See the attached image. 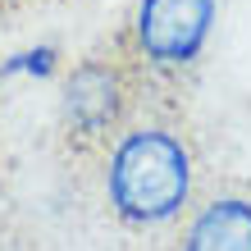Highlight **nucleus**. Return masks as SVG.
<instances>
[{
	"mask_svg": "<svg viewBox=\"0 0 251 251\" xmlns=\"http://www.w3.org/2000/svg\"><path fill=\"white\" fill-rule=\"evenodd\" d=\"M110 205L124 224H165L192 197V155L169 128H132L114 142L105 169Z\"/></svg>",
	"mask_w": 251,
	"mask_h": 251,
	"instance_id": "1",
	"label": "nucleus"
},
{
	"mask_svg": "<svg viewBox=\"0 0 251 251\" xmlns=\"http://www.w3.org/2000/svg\"><path fill=\"white\" fill-rule=\"evenodd\" d=\"M50 73L55 69V46H37V50H23V55H14L9 64H0V78H9V73Z\"/></svg>",
	"mask_w": 251,
	"mask_h": 251,
	"instance_id": "5",
	"label": "nucleus"
},
{
	"mask_svg": "<svg viewBox=\"0 0 251 251\" xmlns=\"http://www.w3.org/2000/svg\"><path fill=\"white\" fill-rule=\"evenodd\" d=\"M215 23V0H142L132 41L137 60L155 69H183L201 55Z\"/></svg>",
	"mask_w": 251,
	"mask_h": 251,
	"instance_id": "3",
	"label": "nucleus"
},
{
	"mask_svg": "<svg viewBox=\"0 0 251 251\" xmlns=\"http://www.w3.org/2000/svg\"><path fill=\"white\" fill-rule=\"evenodd\" d=\"M178 251H251V201L215 197L187 224Z\"/></svg>",
	"mask_w": 251,
	"mask_h": 251,
	"instance_id": "4",
	"label": "nucleus"
},
{
	"mask_svg": "<svg viewBox=\"0 0 251 251\" xmlns=\"http://www.w3.org/2000/svg\"><path fill=\"white\" fill-rule=\"evenodd\" d=\"M132 100V73L124 60L110 55H87L69 73L64 100H60V124L73 146H96L124 124V110Z\"/></svg>",
	"mask_w": 251,
	"mask_h": 251,
	"instance_id": "2",
	"label": "nucleus"
},
{
	"mask_svg": "<svg viewBox=\"0 0 251 251\" xmlns=\"http://www.w3.org/2000/svg\"><path fill=\"white\" fill-rule=\"evenodd\" d=\"M9 5H19V0H0V9H9Z\"/></svg>",
	"mask_w": 251,
	"mask_h": 251,
	"instance_id": "6",
	"label": "nucleus"
}]
</instances>
